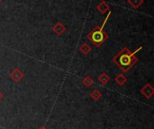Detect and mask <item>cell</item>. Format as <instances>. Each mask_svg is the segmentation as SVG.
<instances>
[{"label":"cell","mask_w":154,"mask_h":129,"mask_svg":"<svg viewBox=\"0 0 154 129\" xmlns=\"http://www.w3.org/2000/svg\"><path fill=\"white\" fill-rule=\"evenodd\" d=\"M82 84H83L86 87H89V86H91V85L94 84V80H93L91 77L87 76V77H85V78L82 80Z\"/></svg>","instance_id":"8"},{"label":"cell","mask_w":154,"mask_h":129,"mask_svg":"<svg viewBox=\"0 0 154 129\" xmlns=\"http://www.w3.org/2000/svg\"><path fill=\"white\" fill-rule=\"evenodd\" d=\"M90 39L92 40V41L96 45H99L100 43H102L104 41V40H105L104 33H103L102 30L95 31L94 32H92V34L90 35Z\"/></svg>","instance_id":"2"},{"label":"cell","mask_w":154,"mask_h":129,"mask_svg":"<svg viewBox=\"0 0 154 129\" xmlns=\"http://www.w3.org/2000/svg\"><path fill=\"white\" fill-rule=\"evenodd\" d=\"M38 129H47V128H46L45 127H41L40 128H38Z\"/></svg>","instance_id":"12"},{"label":"cell","mask_w":154,"mask_h":129,"mask_svg":"<svg viewBox=\"0 0 154 129\" xmlns=\"http://www.w3.org/2000/svg\"><path fill=\"white\" fill-rule=\"evenodd\" d=\"M53 30H54L58 34H60V33H62V32L65 31V28H64V26L61 25L60 23H58V24L55 25V27H54Z\"/></svg>","instance_id":"9"},{"label":"cell","mask_w":154,"mask_h":129,"mask_svg":"<svg viewBox=\"0 0 154 129\" xmlns=\"http://www.w3.org/2000/svg\"><path fill=\"white\" fill-rule=\"evenodd\" d=\"M10 77L12 78V80L15 83H19L23 77V74L22 73V71L18 68L14 69L11 73H10Z\"/></svg>","instance_id":"4"},{"label":"cell","mask_w":154,"mask_h":129,"mask_svg":"<svg viewBox=\"0 0 154 129\" xmlns=\"http://www.w3.org/2000/svg\"><path fill=\"white\" fill-rule=\"evenodd\" d=\"M3 98H4V94H3V93H2V92H0V101H1V100H2Z\"/></svg>","instance_id":"11"},{"label":"cell","mask_w":154,"mask_h":129,"mask_svg":"<svg viewBox=\"0 0 154 129\" xmlns=\"http://www.w3.org/2000/svg\"><path fill=\"white\" fill-rule=\"evenodd\" d=\"M91 48L88 45V44H83L81 47H80V51L83 53V54H88L89 51H90Z\"/></svg>","instance_id":"10"},{"label":"cell","mask_w":154,"mask_h":129,"mask_svg":"<svg viewBox=\"0 0 154 129\" xmlns=\"http://www.w3.org/2000/svg\"><path fill=\"white\" fill-rule=\"evenodd\" d=\"M116 83L119 85V86H124L126 83H127V78L125 76V75H116Z\"/></svg>","instance_id":"5"},{"label":"cell","mask_w":154,"mask_h":129,"mask_svg":"<svg viewBox=\"0 0 154 129\" xmlns=\"http://www.w3.org/2000/svg\"><path fill=\"white\" fill-rule=\"evenodd\" d=\"M90 97L94 100V101H98L101 97H102V93H101V92L99 91V90H97V89H95V90H93L92 92H91V93H90Z\"/></svg>","instance_id":"6"},{"label":"cell","mask_w":154,"mask_h":129,"mask_svg":"<svg viewBox=\"0 0 154 129\" xmlns=\"http://www.w3.org/2000/svg\"><path fill=\"white\" fill-rule=\"evenodd\" d=\"M109 76L106 75V74H102L101 75H99V77H98V81L101 83V84H103V85H105V84H106L108 82H109Z\"/></svg>","instance_id":"7"},{"label":"cell","mask_w":154,"mask_h":129,"mask_svg":"<svg viewBox=\"0 0 154 129\" xmlns=\"http://www.w3.org/2000/svg\"><path fill=\"white\" fill-rule=\"evenodd\" d=\"M141 93L143 96H144L146 99H150L152 97L154 94V89L153 87L150 84H147L146 85H144L142 89H141Z\"/></svg>","instance_id":"3"},{"label":"cell","mask_w":154,"mask_h":129,"mask_svg":"<svg viewBox=\"0 0 154 129\" xmlns=\"http://www.w3.org/2000/svg\"><path fill=\"white\" fill-rule=\"evenodd\" d=\"M115 61L116 62L117 66H119L124 71H128L132 66H134V64L135 63L136 59L134 57V54L130 53L128 51L127 48H125L115 59Z\"/></svg>","instance_id":"1"}]
</instances>
